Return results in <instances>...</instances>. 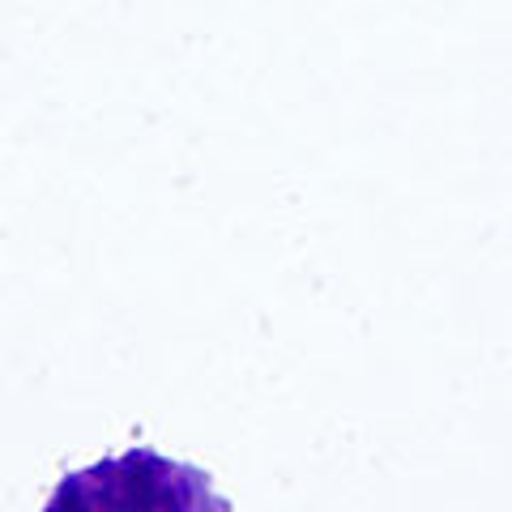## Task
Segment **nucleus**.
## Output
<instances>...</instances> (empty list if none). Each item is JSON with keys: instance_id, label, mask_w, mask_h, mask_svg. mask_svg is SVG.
<instances>
[{"instance_id": "1", "label": "nucleus", "mask_w": 512, "mask_h": 512, "mask_svg": "<svg viewBox=\"0 0 512 512\" xmlns=\"http://www.w3.org/2000/svg\"><path fill=\"white\" fill-rule=\"evenodd\" d=\"M77 504H90V508H227V500H218L210 491V478L201 470L175 466V461L154 457L146 448L99 461L94 470L69 474L47 508H77Z\"/></svg>"}]
</instances>
